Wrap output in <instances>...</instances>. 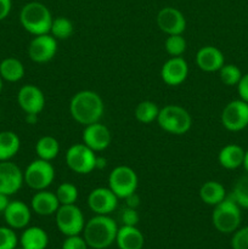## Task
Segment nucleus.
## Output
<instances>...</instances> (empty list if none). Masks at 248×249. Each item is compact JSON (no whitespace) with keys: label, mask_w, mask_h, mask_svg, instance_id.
I'll list each match as a JSON object with an SVG mask.
<instances>
[{"label":"nucleus","mask_w":248,"mask_h":249,"mask_svg":"<svg viewBox=\"0 0 248 249\" xmlns=\"http://www.w3.org/2000/svg\"><path fill=\"white\" fill-rule=\"evenodd\" d=\"M96 155L84 143H74L66 152V164L79 175L90 174L95 169Z\"/></svg>","instance_id":"obj_9"},{"label":"nucleus","mask_w":248,"mask_h":249,"mask_svg":"<svg viewBox=\"0 0 248 249\" xmlns=\"http://www.w3.org/2000/svg\"><path fill=\"white\" fill-rule=\"evenodd\" d=\"M17 102L26 114H39L45 107V95L35 85L27 84L18 90Z\"/></svg>","instance_id":"obj_13"},{"label":"nucleus","mask_w":248,"mask_h":249,"mask_svg":"<svg viewBox=\"0 0 248 249\" xmlns=\"http://www.w3.org/2000/svg\"><path fill=\"white\" fill-rule=\"evenodd\" d=\"M88 206L96 215H109L118 206V197L109 187H97L89 194Z\"/></svg>","instance_id":"obj_12"},{"label":"nucleus","mask_w":248,"mask_h":249,"mask_svg":"<svg viewBox=\"0 0 248 249\" xmlns=\"http://www.w3.org/2000/svg\"><path fill=\"white\" fill-rule=\"evenodd\" d=\"M236 87H237V92L240 99L248 104V73L242 75V78H241V80Z\"/></svg>","instance_id":"obj_38"},{"label":"nucleus","mask_w":248,"mask_h":249,"mask_svg":"<svg viewBox=\"0 0 248 249\" xmlns=\"http://www.w3.org/2000/svg\"><path fill=\"white\" fill-rule=\"evenodd\" d=\"M83 143L91 148L94 152H101L109 146L112 140L111 131L100 122L84 126L83 130Z\"/></svg>","instance_id":"obj_16"},{"label":"nucleus","mask_w":248,"mask_h":249,"mask_svg":"<svg viewBox=\"0 0 248 249\" xmlns=\"http://www.w3.org/2000/svg\"><path fill=\"white\" fill-rule=\"evenodd\" d=\"M159 108L157 105L152 101H141L139 102L135 108V118L136 121L142 124H151L152 122L157 121Z\"/></svg>","instance_id":"obj_28"},{"label":"nucleus","mask_w":248,"mask_h":249,"mask_svg":"<svg viewBox=\"0 0 248 249\" xmlns=\"http://www.w3.org/2000/svg\"><path fill=\"white\" fill-rule=\"evenodd\" d=\"M116 243L119 249H142L145 237L136 226L123 225L118 229Z\"/></svg>","instance_id":"obj_21"},{"label":"nucleus","mask_w":248,"mask_h":249,"mask_svg":"<svg viewBox=\"0 0 248 249\" xmlns=\"http://www.w3.org/2000/svg\"><path fill=\"white\" fill-rule=\"evenodd\" d=\"M106 167V158L97 157L96 156V163H95V169H102Z\"/></svg>","instance_id":"obj_42"},{"label":"nucleus","mask_w":248,"mask_h":249,"mask_svg":"<svg viewBox=\"0 0 248 249\" xmlns=\"http://www.w3.org/2000/svg\"><path fill=\"white\" fill-rule=\"evenodd\" d=\"M12 9L11 0H0V21L6 18Z\"/></svg>","instance_id":"obj_39"},{"label":"nucleus","mask_w":248,"mask_h":249,"mask_svg":"<svg viewBox=\"0 0 248 249\" xmlns=\"http://www.w3.org/2000/svg\"><path fill=\"white\" fill-rule=\"evenodd\" d=\"M105 112L101 96L92 90H82L73 95L70 102V113L77 123L89 125L100 122Z\"/></svg>","instance_id":"obj_1"},{"label":"nucleus","mask_w":248,"mask_h":249,"mask_svg":"<svg viewBox=\"0 0 248 249\" xmlns=\"http://www.w3.org/2000/svg\"><path fill=\"white\" fill-rule=\"evenodd\" d=\"M9 203H10L9 196L4 194H0V213H4L5 209H6L7 206H9Z\"/></svg>","instance_id":"obj_41"},{"label":"nucleus","mask_w":248,"mask_h":249,"mask_svg":"<svg viewBox=\"0 0 248 249\" xmlns=\"http://www.w3.org/2000/svg\"><path fill=\"white\" fill-rule=\"evenodd\" d=\"M78 189L75 185L71 184V182H62L58 185L57 190H56V197H57L58 202L61 206L63 204H75L78 199Z\"/></svg>","instance_id":"obj_32"},{"label":"nucleus","mask_w":248,"mask_h":249,"mask_svg":"<svg viewBox=\"0 0 248 249\" xmlns=\"http://www.w3.org/2000/svg\"><path fill=\"white\" fill-rule=\"evenodd\" d=\"M23 172L10 160L0 162V194L11 196L23 185Z\"/></svg>","instance_id":"obj_14"},{"label":"nucleus","mask_w":248,"mask_h":249,"mask_svg":"<svg viewBox=\"0 0 248 249\" xmlns=\"http://www.w3.org/2000/svg\"><path fill=\"white\" fill-rule=\"evenodd\" d=\"M57 53V39L50 33L35 36L28 46V56L33 62L45 63L53 60Z\"/></svg>","instance_id":"obj_11"},{"label":"nucleus","mask_w":248,"mask_h":249,"mask_svg":"<svg viewBox=\"0 0 248 249\" xmlns=\"http://www.w3.org/2000/svg\"><path fill=\"white\" fill-rule=\"evenodd\" d=\"M221 124L229 131H241L248 126V104L243 100H232L221 112Z\"/></svg>","instance_id":"obj_10"},{"label":"nucleus","mask_w":248,"mask_h":249,"mask_svg":"<svg viewBox=\"0 0 248 249\" xmlns=\"http://www.w3.org/2000/svg\"><path fill=\"white\" fill-rule=\"evenodd\" d=\"M139 178L135 170L128 165H118L108 177V187L118 198H125L129 195L136 192Z\"/></svg>","instance_id":"obj_7"},{"label":"nucleus","mask_w":248,"mask_h":249,"mask_svg":"<svg viewBox=\"0 0 248 249\" xmlns=\"http://www.w3.org/2000/svg\"><path fill=\"white\" fill-rule=\"evenodd\" d=\"M124 199H125V206L126 207H130V208H135L136 209L139 206H140V197L138 196V194H136V192L129 195V196H126Z\"/></svg>","instance_id":"obj_40"},{"label":"nucleus","mask_w":248,"mask_h":249,"mask_svg":"<svg viewBox=\"0 0 248 249\" xmlns=\"http://www.w3.org/2000/svg\"><path fill=\"white\" fill-rule=\"evenodd\" d=\"M26 121L27 123L34 124L38 121V114H26Z\"/></svg>","instance_id":"obj_43"},{"label":"nucleus","mask_w":248,"mask_h":249,"mask_svg":"<svg viewBox=\"0 0 248 249\" xmlns=\"http://www.w3.org/2000/svg\"><path fill=\"white\" fill-rule=\"evenodd\" d=\"M164 48L168 55L172 57H177L186 51L187 44L182 34H173V36H168V38L165 39Z\"/></svg>","instance_id":"obj_33"},{"label":"nucleus","mask_w":248,"mask_h":249,"mask_svg":"<svg viewBox=\"0 0 248 249\" xmlns=\"http://www.w3.org/2000/svg\"><path fill=\"white\" fill-rule=\"evenodd\" d=\"M242 167L245 168V170L247 172V174H248V150L246 151V153H245V160H243Z\"/></svg>","instance_id":"obj_44"},{"label":"nucleus","mask_w":248,"mask_h":249,"mask_svg":"<svg viewBox=\"0 0 248 249\" xmlns=\"http://www.w3.org/2000/svg\"><path fill=\"white\" fill-rule=\"evenodd\" d=\"M1 90H2V78L0 77V92H1Z\"/></svg>","instance_id":"obj_45"},{"label":"nucleus","mask_w":248,"mask_h":249,"mask_svg":"<svg viewBox=\"0 0 248 249\" xmlns=\"http://www.w3.org/2000/svg\"><path fill=\"white\" fill-rule=\"evenodd\" d=\"M61 204L58 202L57 197H56V194L46 191V190L36 191L33 195L31 201L32 211L41 216L53 215L57 212Z\"/></svg>","instance_id":"obj_20"},{"label":"nucleus","mask_w":248,"mask_h":249,"mask_svg":"<svg viewBox=\"0 0 248 249\" xmlns=\"http://www.w3.org/2000/svg\"><path fill=\"white\" fill-rule=\"evenodd\" d=\"M53 15L43 2H27L19 12V22L24 31L35 36L50 33Z\"/></svg>","instance_id":"obj_3"},{"label":"nucleus","mask_w":248,"mask_h":249,"mask_svg":"<svg viewBox=\"0 0 248 249\" xmlns=\"http://www.w3.org/2000/svg\"><path fill=\"white\" fill-rule=\"evenodd\" d=\"M21 140L14 131H0V162L10 160L18 153Z\"/></svg>","instance_id":"obj_25"},{"label":"nucleus","mask_w":248,"mask_h":249,"mask_svg":"<svg viewBox=\"0 0 248 249\" xmlns=\"http://www.w3.org/2000/svg\"><path fill=\"white\" fill-rule=\"evenodd\" d=\"M189 75V65L181 56L170 57L160 70L162 80L169 87H177L186 80Z\"/></svg>","instance_id":"obj_17"},{"label":"nucleus","mask_w":248,"mask_h":249,"mask_svg":"<svg viewBox=\"0 0 248 249\" xmlns=\"http://www.w3.org/2000/svg\"><path fill=\"white\" fill-rule=\"evenodd\" d=\"M56 226L65 236L80 235L85 221L83 212L75 204H63L56 212Z\"/></svg>","instance_id":"obj_8"},{"label":"nucleus","mask_w":248,"mask_h":249,"mask_svg":"<svg viewBox=\"0 0 248 249\" xmlns=\"http://www.w3.org/2000/svg\"><path fill=\"white\" fill-rule=\"evenodd\" d=\"M218 72L221 83L226 87H236L243 75L240 68L236 65H232V63L224 65Z\"/></svg>","instance_id":"obj_30"},{"label":"nucleus","mask_w":248,"mask_h":249,"mask_svg":"<svg viewBox=\"0 0 248 249\" xmlns=\"http://www.w3.org/2000/svg\"><path fill=\"white\" fill-rule=\"evenodd\" d=\"M241 221V207L231 197H226L223 202L214 206L212 223L219 232L233 233L240 228Z\"/></svg>","instance_id":"obj_5"},{"label":"nucleus","mask_w":248,"mask_h":249,"mask_svg":"<svg viewBox=\"0 0 248 249\" xmlns=\"http://www.w3.org/2000/svg\"><path fill=\"white\" fill-rule=\"evenodd\" d=\"M23 179L27 186L35 191L46 190L55 179V169L49 160L38 158L27 165L23 172Z\"/></svg>","instance_id":"obj_6"},{"label":"nucleus","mask_w":248,"mask_h":249,"mask_svg":"<svg viewBox=\"0 0 248 249\" xmlns=\"http://www.w3.org/2000/svg\"><path fill=\"white\" fill-rule=\"evenodd\" d=\"M232 249H248V226L238 228L231 238Z\"/></svg>","instance_id":"obj_35"},{"label":"nucleus","mask_w":248,"mask_h":249,"mask_svg":"<svg viewBox=\"0 0 248 249\" xmlns=\"http://www.w3.org/2000/svg\"><path fill=\"white\" fill-rule=\"evenodd\" d=\"M17 236L14 229L0 226V249H16Z\"/></svg>","instance_id":"obj_34"},{"label":"nucleus","mask_w":248,"mask_h":249,"mask_svg":"<svg viewBox=\"0 0 248 249\" xmlns=\"http://www.w3.org/2000/svg\"><path fill=\"white\" fill-rule=\"evenodd\" d=\"M199 198L208 206H216L226 198V190L220 182L209 180L199 189Z\"/></svg>","instance_id":"obj_24"},{"label":"nucleus","mask_w":248,"mask_h":249,"mask_svg":"<svg viewBox=\"0 0 248 249\" xmlns=\"http://www.w3.org/2000/svg\"><path fill=\"white\" fill-rule=\"evenodd\" d=\"M21 249H23V248H21Z\"/></svg>","instance_id":"obj_46"},{"label":"nucleus","mask_w":248,"mask_h":249,"mask_svg":"<svg viewBox=\"0 0 248 249\" xmlns=\"http://www.w3.org/2000/svg\"><path fill=\"white\" fill-rule=\"evenodd\" d=\"M118 226L108 215H95L85 223L83 237L90 248L106 249L116 242Z\"/></svg>","instance_id":"obj_2"},{"label":"nucleus","mask_w":248,"mask_h":249,"mask_svg":"<svg viewBox=\"0 0 248 249\" xmlns=\"http://www.w3.org/2000/svg\"><path fill=\"white\" fill-rule=\"evenodd\" d=\"M0 77L10 83L19 82L24 77V66L18 58L6 57L0 62Z\"/></svg>","instance_id":"obj_26"},{"label":"nucleus","mask_w":248,"mask_h":249,"mask_svg":"<svg viewBox=\"0 0 248 249\" xmlns=\"http://www.w3.org/2000/svg\"><path fill=\"white\" fill-rule=\"evenodd\" d=\"M196 65L203 72H218L225 65V57L218 48L206 45L197 51Z\"/></svg>","instance_id":"obj_19"},{"label":"nucleus","mask_w":248,"mask_h":249,"mask_svg":"<svg viewBox=\"0 0 248 249\" xmlns=\"http://www.w3.org/2000/svg\"><path fill=\"white\" fill-rule=\"evenodd\" d=\"M19 242L23 249H46L49 245V236L41 228L31 226L22 232Z\"/></svg>","instance_id":"obj_23"},{"label":"nucleus","mask_w":248,"mask_h":249,"mask_svg":"<svg viewBox=\"0 0 248 249\" xmlns=\"http://www.w3.org/2000/svg\"><path fill=\"white\" fill-rule=\"evenodd\" d=\"M246 151L236 143H229L224 146L218 155V162L228 170H235L242 167Z\"/></svg>","instance_id":"obj_22"},{"label":"nucleus","mask_w":248,"mask_h":249,"mask_svg":"<svg viewBox=\"0 0 248 249\" xmlns=\"http://www.w3.org/2000/svg\"><path fill=\"white\" fill-rule=\"evenodd\" d=\"M88 243L85 242L84 237L79 235L75 236H67L66 240L63 241L62 248L61 249H88Z\"/></svg>","instance_id":"obj_37"},{"label":"nucleus","mask_w":248,"mask_h":249,"mask_svg":"<svg viewBox=\"0 0 248 249\" xmlns=\"http://www.w3.org/2000/svg\"><path fill=\"white\" fill-rule=\"evenodd\" d=\"M231 198L241 207L248 209V174L243 175L236 181Z\"/></svg>","instance_id":"obj_31"},{"label":"nucleus","mask_w":248,"mask_h":249,"mask_svg":"<svg viewBox=\"0 0 248 249\" xmlns=\"http://www.w3.org/2000/svg\"><path fill=\"white\" fill-rule=\"evenodd\" d=\"M121 220L123 225L125 226H136L140 220V216H139V213L135 208L125 206V208H123V211H122Z\"/></svg>","instance_id":"obj_36"},{"label":"nucleus","mask_w":248,"mask_h":249,"mask_svg":"<svg viewBox=\"0 0 248 249\" xmlns=\"http://www.w3.org/2000/svg\"><path fill=\"white\" fill-rule=\"evenodd\" d=\"M157 26L168 36L182 34L186 29V18L179 9L167 6L157 14Z\"/></svg>","instance_id":"obj_15"},{"label":"nucleus","mask_w":248,"mask_h":249,"mask_svg":"<svg viewBox=\"0 0 248 249\" xmlns=\"http://www.w3.org/2000/svg\"><path fill=\"white\" fill-rule=\"evenodd\" d=\"M158 125L173 135H184L191 129L192 117L184 107L179 105H167L159 109Z\"/></svg>","instance_id":"obj_4"},{"label":"nucleus","mask_w":248,"mask_h":249,"mask_svg":"<svg viewBox=\"0 0 248 249\" xmlns=\"http://www.w3.org/2000/svg\"><path fill=\"white\" fill-rule=\"evenodd\" d=\"M73 32H74V27L71 19H68L67 17H56L53 19V23H51L50 28V34L57 40H65L68 39L70 36H72Z\"/></svg>","instance_id":"obj_29"},{"label":"nucleus","mask_w":248,"mask_h":249,"mask_svg":"<svg viewBox=\"0 0 248 249\" xmlns=\"http://www.w3.org/2000/svg\"><path fill=\"white\" fill-rule=\"evenodd\" d=\"M2 214L9 228L14 230L27 228L32 216L31 208L22 201H10L9 206Z\"/></svg>","instance_id":"obj_18"},{"label":"nucleus","mask_w":248,"mask_h":249,"mask_svg":"<svg viewBox=\"0 0 248 249\" xmlns=\"http://www.w3.org/2000/svg\"><path fill=\"white\" fill-rule=\"evenodd\" d=\"M35 152L38 158L51 162L60 153V143L53 136H43L36 141Z\"/></svg>","instance_id":"obj_27"}]
</instances>
